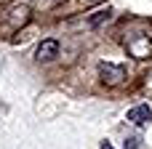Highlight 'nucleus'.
Here are the masks:
<instances>
[{"label":"nucleus","instance_id":"1","mask_svg":"<svg viewBox=\"0 0 152 149\" xmlns=\"http://www.w3.org/2000/svg\"><path fill=\"white\" fill-rule=\"evenodd\" d=\"M126 51L134 59H152V43L147 35H131L126 37Z\"/></svg>","mask_w":152,"mask_h":149},{"label":"nucleus","instance_id":"2","mask_svg":"<svg viewBox=\"0 0 152 149\" xmlns=\"http://www.w3.org/2000/svg\"><path fill=\"white\" fill-rule=\"evenodd\" d=\"M99 77H102V83H107V85H120V83L126 80V69L118 67V64L102 61V64H99Z\"/></svg>","mask_w":152,"mask_h":149},{"label":"nucleus","instance_id":"3","mask_svg":"<svg viewBox=\"0 0 152 149\" xmlns=\"http://www.w3.org/2000/svg\"><path fill=\"white\" fill-rule=\"evenodd\" d=\"M59 56V40H43L35 51V59L37 61H51Z\"/></svg>","mask_w":152,"mask_h":149},{"label":"nucleus","instance_id":"4","mask_svg":"<svg viewBox=\"0 0 152 149\" xmlns=\"http://www.w3.org/2000/svg\"><path fill=\"white\" fill-rule=\"evenodd\" d=\"M150 120H152V109L147 104H139V107L128 109V123H134V125H147Z\"/></svg>","mask_w":152,"mask_h":149},{"label":"nucleus","instance_id":"5","mask_svg":"<svg viewBox=\"0 0 152 149\" xmlns=\"http://www.w3.org/2000/svg\"><path fill=\"white\" fill-rule=\"evenodd\" d=\"M112 19V11L107 8V11H96V16H91L88 19V27H99V24H104V21H110Z\"/></svg>","mask_w":152,"mask_h":149},{"label":"nucleus","instance_id":"6","mask_svg":"<svg viewBox=\"0 0 152 149\" xmlns=\"http://www.w3.org/2000/svg\"><path fill=\"white\" fill-rule=\"evenodd\" d=\"M123 147H126V149H136V147H139V139H136V136H131V139H126V144H123Z\"/></svg>","mask_w":152,"mask_h":149},{"label":"nucleus","instance_id":"7","mask_svg":"<svg viewBox=\"0 0 152 149\" xmlns=\"http://www.w3.org/2000/svg\"><path fill=\"white\" fill-rule=\"evenodd\" d=\"M102 149H115V147H112L110 141H102Z\"/></svg>","mask_w":152,"mask_h":149},{"label":"nucleus","instance_id":"8","mask_svg":"<svg viewBox=\"0 0 152 149\" xmlns=\"http://www.w3.org/2000/svg\"><path fill=\"white\" fill-rule=\"evenodd\" d=\"M86 3H102V0H86Z\"/></svg>","mask_w":152,"mask_h":149},{"label":"nucleus","instance_id":"9","mask_svg":"<svg viewBox=\"0 0 152 149\" xmlns=\"http://www.w3.org/2000/svg\"><path fill=\"white\" fill-rule=\"evenodd\" d=\"M3 3H8V0H0V5H3Z\"/></svg>","mask_w":152,"mask_h":149}]
</instances>
